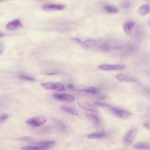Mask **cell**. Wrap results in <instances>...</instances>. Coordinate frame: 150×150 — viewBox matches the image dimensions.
I'll return each instance as SVG.
<instances>
[{"instance_id":"obj_29","label":"cell","mask_w":150,"mask_h":150,"mask_svg":"<svg viewBox=\"0 0 150 150\" xmlns=\"http://www.w3.org/2000/svg\"><path fill=\"white\" fill-rule=\"evenodd\" d=\"M67 87L68 88L71 90H74L75 87V86L72 84L69 83L67 85Z\"/></svg>"},{"instance_id":"obj_19","label":"cell","mask_w":150,"mask_h":150,"mask_svg":"<svg viewBox=\"0 0 150 150\" xmlns=\"http://www.w3.org/2000/svg\"><path fill=\"white\" fill-rule=\"evenodd\" d=\"M70 40L73 42L79 45L84 50H87L84 45V42H82L80 38H71Z\"/></svg>"},{"instance_id":"obj_32","label":"cell","mask_w":150,"mask_h":150,"mask_svg":"<svg viewBox=\"0 0 150 150\" xmlns=\"http://www.w3.org/2000/svg\"><path fill=\"white\" fill-rule=\"evenodd\" d=\"M4 35L2 33H0V38L3 37Z\"/></svg>"},{"instance_id":"obj_30","label":"cell","mask_w":150,"mask_h":150,"mask_svg":"<svg viewBox=\"0 0 150 150\" xmlns=\"http://www.w3.org/2000/svg\"><path fill=\"white\" fill-rule=\"evenodd\" d=\"M58 74V73L57 72H52L50 73H48V74H46L47 75H53L56 74Z\"/></svg>"},{"instance_id":"obj_13","label":"cell","mask_w":150,"mask_h":150,"mask_svg":"<svg viewBox=\"0 0 150 150\" xmlns=\"http://www.w3.org/2000/svg\"><path fill=\"white\" fill-rule=\"evenodd\" d=\"M134 148L139 149H150V145L145 142H140L134 145Z\"/></svg>"},{"instance_id":"obj_17","label":"cell","mask_w":150,"mask_h":150,"mask_svg":"<svg viewBox=\"0 0 150 150\" xmlns=\"http://www.w3.org/2000/svg\"><path fill=\"white\" fill-rule=\"evenodd\" d=\"M104 9L107 12L110 13H116L118 11V9L117 8L109 5L105 6L104 7Z\"/></svg>"},{"instance_id":"obj_35","label":"cell","mask_w":150,"mask_h":150,"mask_svg":"<svg viewBox=\"0 0 150 150\" xmlns=\"http://www.w3.org/2000/svg\"><path fill=\"white\" fill-rule=\"evenodd\" d=\"M2 50L1 45L0 44V50Z\"/></svg>"},{"instance_id":"obj_18","label":"cell","mask_w":150,"mask_h":150,"mask_svg":"<svg viewBox=\"0 0 150 150\" xmlns=\"http://www.w3.org/2000/svg\"><path fill=\"white\" fill-rule=\"evenodd\" d=\"M54 144L55 142L54 141H47L38 143L36 144L38 146H46L50 148Z\"/></svg>"},{"instance_id":"obj_20","label":"cell","mask_w":150,"mask_h":150,"mask_svg":"<svg viewBox=\"0 0 150 150\" xmlns=\"http://www.w3.org/2000/svg\"><path fill=\"white\" fill-rule=\"evenodd\" d=\"M98 68L99 69L108 71L114 70V65L110 64H103L99 66Z\"/></svg>"},{"instance_id":"obj_33","label":"cell","mask_w":150,"mask_h":150,"mask_svg":"<svg viewBox=\"0 0 150 150\" xmlns=\"http://www.w3.org/2000/svg\"><path fill=\"white\" fill-rule=\"evenodd\" d=\"M10 0H0V2L8 1Z\"/></svg>"},{"instance_id":"obj_24","label":"cell","mask_w":150,"mask_h":150,"mask_svg":"<svg viewBox=\"0 0 150 150\" xmlns=\"http://www.w3.org/2000/svg\"><path fill=\"white\" fill-rule=\"evenodd\" d=\"M126 67L123 65H114V70H122L125 69Z\"/></svg>"},{"instance_id":"obj_34","label":"cell","mask_w":150,"mask_h":150,"mask_svg":"<svg viewBox=\"0 0 150 150\" xmlns=\"http://www.w3.org/2000/svg\"><path fill=\"white\" fill-rule=\"evenodd\" d=\"M3 52V50H0V55Z\"/></svg>"},{"instance_id":"obj_26","label":"cell","mask_w":150,"mask_h":150,"mask_svg":"<svg viewBox=\"0 0 150 150\" xmlns=\"http://www.w3.org/2000/svg\"><path fill=\"white\" fill-rule=\"evenodd\" d=\"M23 150H38V147L34 146H27L22 148Z\"/></svg>"},{"instance_id":"obj_25","label":"cell","mask_w":150,"mask_h":150,"mask_svg":"<svg viewBox=\"0 0 150 150\" xmlns=\"http://www.w3.org/2000/svg\"><path fill=\"white\" fill-rule=\"evenodd\" d=\"M121 6L123 8H127L130 6L129 2L127 1H124L122 2L121 4Z\"/></svg>"},{"instance_id":"obj_28","label":"cell","mask_w":150,"mask_h":150,"mask_svg":"<svg viewBox=\"0 0 150 150\" xmlns=\"http://www.w3.org/2000/svg\"><path fill=\"white\" fill-rule=\"evenodd\" d=\"M144 126L147 129H150V122H146L143 124Z\"/></svg>"},{"instance_id":"obj_12","label":"cell","mask_w":150,"mask_h":150,"mask_svg":"<svg viewBox=\"0 0 150 150\" xmlns=\"http://www.w3.org/2000/svg\"><path fill=\"white\" fill-rule=\"evenodd\" d=\"M115 77L119 80L121 81L128 82L136 81L134 79L122 74H117L115 76Z\"/></svg>"},{"instance_id":"obj_1","label":"cell","mask_w":150,"mask_h":150,"mask_svg":"<svg viewBox=\"0 0 150 150\" xmlns=\"http://www.w3.org/2000/svg\"><path fill=\"white\" fill-rule=\"evenodd\" d=\"M112 113L115 116L124 119H127L132 117L133 114L129 111L116 107L111 108Z\"/></svg>"},{"instance_id":"obj_4","label":"cell","mask_w":150,"mask_h":150,"mask_svg":"<svg viewBox=\"0 0 150 150\" xmlns=\"http://www.w3.org/2000/svg\"><path fill=\"white\" fill-rule=\"evenodd\" d=\"M137 129L135 128H133L129 130L124 138L125 143L128 145L131 144L137 135Z\"/></svg>"},{"instance_id":"obj_16","label":"cell","mask_w":150,"mask_h":150,"mask_svg":"<svg viewBox=\"0 0 150 150\" xmlns=\"http://www.w3.org/2000/svg\"><path fill=\"white\" fill-rule=\"evenodd\" d=\"M87 116L96 125H98L99 124L100 120L96 115L93 114L89 113L87 115Z\"/></svg>"},{"instance_id":"obj_22","label":"cell","mask_w":150,"mask_h":150,"mask_svg":"<svg viewBox=\"0 0 150 150\" xmlns=\"http://www.w3.org/2000/svg\"><path fill=\"white\" fill-rule=\"evenodd\" d=\"M19 77L21 79L27 80L30 81H34L35 80V79L33 78L23 74H20L19 75Z\"/></svg>"},{"instance_id":"obj_27","label":"cell","mask_w":150,"mask_h":150,"mask_svg":"<svg viewBox=\"0 0 150 150\" xmlns=\"http://www.w3.org/2000/svg\"><path fill=\"white\" fill-rule=\"evenodd\" d=\"M8 115L7 114H4L0 117V122H3L8 118Z\"/></svg>"},{"instance_id":"obj_21","label":"cell","mask_w":150,"mask_h":150,"mask_svg":"<svg viewBox=\"0 0 150 150\" xmlns=\"http://www.w3.org/2000/svg\"><path fill=\"white\" fill-rule=\"evenodd\" d=\"M82 91L91 94H96L99 93V90L94 87H91L82 90Z\"/></svg>"},{"instance_id":"obj_15","label":"cell","mask_w":150,"mask_h":150,"mask_svg":"<svg viewBox=\"0 0 150 150\" xmlns=\"http://www.w3.org/2000/svg\"><path fill=\"white\" fill-rule=\"evenodd\" d=\"M106 135V134L103 132L95 133L88 134L87 137L90 139H97L103 138Z\"/></svg>"},{"instance_id":"obj_11","label":"cell","mask_w":150,"mask_h":150,"mask_svg":"<svg viewBox=\"0 0 150 150\" xmlns=\"http://www.w3.org/2000/svg\"><path fill=\"white\" fill-rule=\"evenodd\" d=\"M149 11V6L147 5H144L139 7L138 10V13L140 16H144L147 14Z\"/></svg>"},{"instance_id":"obj_2","label":"cell","mask_w":150,"mask_h":150,"mask_svg":"<svg viewBox=\"0 0 150 150\" xmlns=\"http://www.w3.org/2000/svg\"><path fill=\"white\" fill-rule=\"evenodd\" d=\"M41 85L43 88L48 89L55 90L59 91H63L65 89L63 84L59 82H49L41 83Z\"/></svg>"},{"instance_id":"obj_31","label":"cell","mask_w":150,"mask_h":150,"mask_svg":"<svg viewBox=\"0 0 150 150\" xmlns=\"http://www.w3.org/2000/svg\"><path fill=\"white\" fill-rule=\"evenodd\" d=\"M107 98L106 96H99L98 98L100 99H105Z\"/></svg>"},{"instance_id":"obj_8","label":"cell","mask_w":150,"mask_h":150,"mask_svg":"<svg viewBox=\"0 0 150 150\" xmlns=\"http://www.w3.org/2000/svg\"><path fill=\"white\" fill-rule=\"evenodd\" d=\"M20 21L18 19H15L6 25V28L9 30H14L23 27Z\"/></svg>"},{"instance_id":"obj_9","label":"cell","mask_w":150,"mask_h":150,"mask_svg":"<svg viewBox=\"0 0 150 150\" xmlns=\"http://www.w3.org/2000/svg\"><path fill=\"white\" fill-rule=\"evenodd\" d=\"M134 24V22L132 21H128L124 24L123 28L126 35L129 36L131 35Z\"/></svg>"},{"instance_id":"obj_14","label":"cell","mask_w":150,"mask_h":150,"mask_svg":"<svg viewBox=\"0 0 150 150\" xmlns=\"http://www.w3.org/2000/svg\"><path fill=\"white\" fill-rule=\"evenodd\" d=\"M84 43L87 50H88L95 46L97 44V42L94 40L89 39L85 40Z\"/></svg>"},{"instance_id":"obj_7","label":"cell","mask_w":150,"mask_h":150,"mask_svg":"<svg viewBox=\"0 0 150 150\" xmlns=\"http://www.w3.org/2000/svg\"><path fill=\"white\" fill-rule=\"evenodd\" d=\"M53 96L57 99L69 102H72L75 100L73 96L69 94L54 93Z\"/></svg>"},{"instance_id":"obj_10","label":"cell","mask_w":150,"mask_h":150,"mask_svg":"<svg viewBox=\"0 0 150 150\" xmlns=\"http://www.w3.org/2000/svg\"><path fill=\"white\" fill-rule=\"evenodd\" d=\"M60 109L64 112L71 115H76L78 114V112L75 109L71 107L62 105L60 107Z\"/></svg>"},{"instance_id":"obj_5","label":"cell","mask_w":150,"mask_h":150,"mask_svg":"<svg viewBox=\"0 0 150 150\" xmlns=\"http://www.w3.org/2000/svg\"><path fill=\"white\" fill-rule=\"evenodd\" d=\"M65 8L66 6L63 4H48L43 6L42 8L44 11L50 12L57 10H62Z\"/></svg>"},{"instance_id":"obj_3","label":"cell","mask_w":150,"mask_h":150,"mask_svg":"<svg viewBox=\"0 0 150 150\" xmlns=\"http://www.w3.org/2000/svg\"><path fill=\"white\" fill-rule=\"evenodd\" d=\"M46 121V119L45 117L42 115H39L28 119L27 122L33 127H38L43 125Z\"/></svg>"},{"instance_id":"obj_23","label":"cell","mask_w":150,"mask_h":150,"mask_svg":"<svg viewBox=\"0 0 150 150\" xmlns=\"http://www.w3.org/2000/svg\"><path fill=\"white\" fill-rule=\"evenodd\" d=\"M95 105L102 107L106 108L109 106V105L108 104L98 101H95L94 102Z\"/></svg>"},{"instance_id":"obj_6","label":"cell","mask_w":150,"mask_h":150,"mask_svg":"<svg viewBox=\"0 0 150 150\" xmlns=\"http://www.w3.org/2000/svg\"><path fill=\"white\" fill-rule=\"evenodd\" d=\"M78 105L82 108L93 112L97 113L98 110L96 106L90 103L85 101H79Z\"/></svg>"}]
</instances>
